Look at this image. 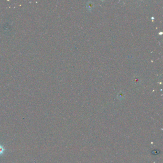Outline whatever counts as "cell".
<instances>
[{
    "mask_svg": "<svg viewBox=\"0 0 163 163\" xmlns=\"http://www.w3.org/2000/svg\"><path fill=\"white\" fill-rule=\"evenodd\" d=\"M5 149L4 146L0 143V156L4 154L5 152Z\"/></svg>",
    "mask_w": 163,
    "mask_h": 163,
    "instance_id": "cell-1",
    "label": "cell"
}]
</instances>
